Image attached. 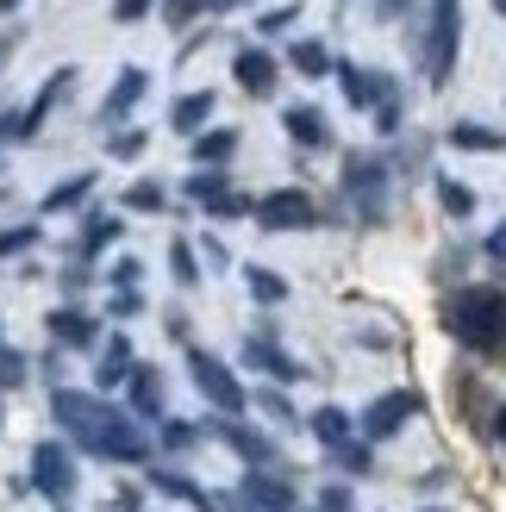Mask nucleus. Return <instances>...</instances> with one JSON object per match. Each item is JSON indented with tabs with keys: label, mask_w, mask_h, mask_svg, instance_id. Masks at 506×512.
Returning <instances> with one entry per match:
<instances>
[{
	"label": "nucleus",
	"mask_w": 506,
	"mask_h": 512,
	"mask_svg": "<svg viewBox=\"0 0 506 512\" xmlns=\"http://www.w3.org/2000/svg\"><path fill=\"white\" fill-rule=\"evenodd\" d=\"M444 331L475 356H506V294L500 288H457L444 300Z\"/></svg>",
	"instance_id": "nucleus-1"
},
{
	"label": "nucleus",
	"mask_w": 506,
	"mask_h": 512,
	"mask_svg": "<svg viewBox=\"0 0 506 512\" xmlns=\"http://www.w3.org/2000/svg\"><path fill=\"white\" fill-rule=\"evenodd\" d=\"M457 44H463V0H432V13H425V32H419V69L425 82L444 88L450 69H457Z\"/></svg>",
	"instance_id": "nucleus-2"
},
{
	"label": "nucleus",
	"mask_w": 506,
	"mask_h": 512,
	"mask_svg": "<svg viewBox=\"0 0 506 512\" xmlns=\"http://www.w3.org/2000/svg\"><path fill=\"white\" fill-rule=\"evenodd\" d=\"M188 375H194V388L207 394V406H213L219 419H238L244 406H250V394H244V381H238L232 369H225V363H219L213 350H188Z\"/></svg>",
	"instance_id": "nucleus-3"
},
{
	"label": "nucleus",
	"mask_w": 506,
	"mask_h": 512,
	"mask_svg": "<svg viewBox=\"0 0 506 512\" xmlns=\"http://www.w3.org/2000/svg\"><path fill=\"white\" fill-rule=\"evenodd\" d=\"M344 194L357 200V213L375 225V219H388V163L382 157H344Z\"/></svg>",
	"instance_id": "nucleus-4"
},
{
	"label": "nucleus",
	"mask_w": 506,
	"mask_h": 512,
	"mask_svg": "<svg viewBox=\"0 0 506 512\" xmlns=\"http://www.w3.org/2000/svg\"><path fill=\"white\" fill-rule=\"evenodd\" d=\"M25 481H32V494H44V500H69L75 494V456H69V444L63 438L32 444V469H25Z\"/></svg>",
	"instance_id": "nucleus-5"
},
{
	"label": "nucleus",
	"mask_w": 506,
	"mask_h": 512,
	"mask_svg": "<svg viewBox=\"0 0 506 512\" xmlns=\"http://www.w3.org/2000/svg\"><path fill=\"white\" fill-rule=\"evenodd\" d=\"M50 413H57V425L88 450V438L113 419V406L100 400V394H88V388H57V394H50Z\"/></svg>",
	"instance_id": "nucleus-6"
},
{
	"label": "nucleus",
	"mask_w": 506,
	"mask_h": 512,
	"mask_svg": "<svg viewBox=\"0 0 506 512\" xmlns=\"http://www.w3.org/2000/svg\"><path fill=\"white\" fill-rule=\"evenodd\" d=\"M257 225L263 232H307V225H319V207L307 188H275L257 200Z\"/></svg>",
	"instance_id": "nucleus-7"
},
{
	"label": "nucleus",
	"mask_w": 506,
	"mask_h": 512,
	"mask_svg": "<svg viewBox=\"0 0 506 512\" xmlns=\"http://www.w3.org/2000/svg\"><path fill=\"white\" fill-rule=\"evenodd\" d=\"M88 456H107V463H150V438L138 431L132 413H113V419L88 438Z\"/></svg>",
	"instance_id": "nucleus-8"
},
{
	"label": "nucleus",
	"mask_w": 506,
	"mask_h": 512,
	"mask_svg": "<svg viewBox=\"0 0 506 512\" xmlns=\"http://www.w3.org/2000/svg\"><path fill=\"white\" fill-rule=\"evenodd\" d=\"M419 406H425V400H419L413 388H394V394H382V400H369V413L357 419V425H363V444H388L394 431L419 413Z\"/></svg>",
	"instance_id": "nucleus-9"
},
{
	"label": "nucleus",
	"mask_w": 506,
	"mask_h": 512,
	"mask_svg": "<svg viewBox=\"0 0 506 512\" xmlns=\"http://www.w3.org/2000/svg\"><path fill=\"white\" fill-rule=\"evenodd\" d=\"M144 94H150V75H144L138 63H125V69L113 75V88H107V100H100V125H107V132H119V119H132Z\"/></svg>",
	"instance_id": "nucleus-10"
},
{
	"label": "nucleus",
	"mask_w": 506,
	"mask_h": 512,
	"mask_svg": "<svg viewBox=\"0 0 506 512\" xmlns=\"http://www.w3.org/2000/svg\"><path fill=\"white\" fill-rule=\"evenodd\" d=\"M238 500L250 512H294V481L288 475H269V469H250L238 481Z\"/></svg>",
	"instance_id": "nucleus-11"
},
{
	"label": "nucleus",
	"mask_w": 506,
	"mask_h": 512,
	"mask_svg": "<svg viewBox=\"0 0 506 512\" xmlns=\"http://www.w3.org/2000/svg\"><path fill=\"white\" fill-rule=\"evenodd\" d=\"M219 444L232 450V456H244L250 469H269L275 463V438L257 431V425H244V419H219Z\"/></svg>",
	"instance_id": "nucleus-12"
},
{
	"label": "nucleus",
	"mask_w": 506,
	"mask_h": 512,
	"mask_svg": "<svg viewBox=\"0 0 506 512\" xmlns=\"http://www.w3.org/2000/svg\"><path fill=\"white\" fill-rule=\"evenodd\" d=\"M338 82H344L350 107H382V100H394V82L375 75V69H363V63H338Z\"/></svg>",
	"instance_id": "nucleus-13"
},
{
	"label": "nucleus",
	"mask_w": 506,
	"mask_h": 512,
	"mask_svg": "<svg viewBox=\"0 0 506 512\" xmlns=\"http://www.w3.org/2000/svg\"><path fill=\"white\" fill-rule=\"evenodd\" d=\"M125 400H132V419H169L163 413V375L150 363H138L132 375H125Z\"/></svg>",
	"instance_id": "nucleus-14"
},
{
	"label": "nucleus",
	"mask_w": 506,
	"mask_h": 512,
	"mask_svg": "<svg viewBox=\"0 0 506 512\" xmlns=\"http://www.w3.org/2000/svg\"><path fill=\"white\" fill-rule=\"evenodd\" d=\"M232 75H238V88L244 94H275V75H282V63H275L269 57V50H238V57H232Z\"/></svg>",
	"instance_id": "nucleus-15"
},
{
	"label": "nucleus",
	"mask_w": 506,
	"mask_h": 512,
	"mask_svg": "<svg viewBox=\"0 0 506 512\" xmlns=\"http://www.w3.org/2000/svg\"><path fill=\"white\" fill-rule=\"evenodd\" d=\"M50 338H57L63 350H94L100 325L82 313V306H57V313H50Z\"/></svg>",
	"instance_id": "nucleus-16"
},
{
	"label": "nucleus",
	"mask_w": 506,
	"mask_h": 512,
	"mask_svg": "<svg viewBox=\"0 0 506 512\" xmlns=\"http://www.w3.org/2000/svg\"><path fill=\"white\" fill-rule=\"evenodd\" d=\"M132 369H138V356H132V338L119 331V338H113L107 350H100V369H94V394H107V388H125V375H132Z\"/></svg>",
	"instance_id": "nucleus-17"
},
{
	"label": "nucleus",
	"mask_w": 506,
	"mask_h": 512,
	"mask_svg": "<svg viewBox=\"0 0 506 512\" xmlns=\"http://www.w3.org/2000/svg\"><path fill=\"white\" fill-rule=\"evenodd\" d=\"M282 125H288V138H294L300 150H325V144H332V125H325L319 107H288Z\"/></svg>",
	"instance_id": "nucleus-18"
},
{
	"label": "nucleus",
	"mask_w": 506,
	"mask_h": 512,
	"mask_svg": "<svg viewBox=\"0 0 506 512\" xmlns=\"http://www.w3.org/2000/svg\"><path fill=\"white\" fill-rule=\"evenodd\" d=\"M244 363H250V369H263V375H275V381H300V375H307L288 350H275L269 338H250V344H244Z\"/></svg>",
	"instance_id": "nucleus-19"
},
{
	"label": "nucleus",
	"mask_w": 506,
	"mask_h": 512,
	"mask_svg": "<svg viewBox=\"0 0 506 512\" xmlns=\"http://www.w3.org/2000/svg\"><path fill=\"white\" fill-rule=\"evenodd\" d=\"M213 107H219L213 94H182V100L169 107V132H182V138H200V132H207V119H213Z\"/></svg>",
	"instance_id": "nucleus-20"
},
{
	"label": "nucleus",
	"mask_w": 506,
	"mask_h": 512,
	"mask_svg": "<svg viewBox=\"0 0 506 512\" xmlns=\"http://www.w3.org/2000/svg\"><path fill=\"white\" fill-rule=\"evenodd\" d=\"M307 425H313V438H319L325 450H344V444H357V419H350L344 406H319V413H313Z\"/></svg>",
	"instance_id": "nucleus-21"
},
{
	"label": "nucleus",
	"mask_w": 506,
	"mask_h": 512,
	"mask_svg": "<svg viewBox=\"0 0 506 512\" xmlns=\"http://www.w3.org/2000/svg\"><path fill=\"white\" fill-rule=\"evenodd\" d=\"M88 194H94V169H75L44 194V213H75V207H88Z\"/></svg>",
	"instance_id": "nucleus-22"
},
{
	"label": "nucleus",
	"mask_w": 506,
	"mask_h": 512,
	"mask_svg": "<svg viewBox=\"0 0 506 512\" xmlns=\"http://www.w3.org/2000/svg\"><path fill=\"white\" fill-rule=\"evenodd\" d=\"M232 157H238V132H232V125H219V132H200V138H194V163H200V169H213V163L225 169Z\"/></svg>",
	"instance_id": "nucleus-23"
},
{
	"label": "nucleus",
	"mask_w": 506,
	"mask_h": 512,
	"mask_svg": "<svg viewBox=\"0 0 506 512\" xmlns=\"http://www.w3.org/2000/svg\"><path fill=\"white\" fill-rule=\"evenodd\" d=\"M150 488L169 494V500H188V506H200V512H207V500H213V494H200V488H194V475H188V469H150Z\"/></svg>",
	"instance_id": "nucleus-24"
},
{
	"label": "nucleus",
	"mask_w": 506,
	"mask_h": 512,
	"mask_svg": "<svg viewBox=\"0 0 506 512\" xmlns=\"http://www.w3.org/2000/svg\"><path fill=\"white\" fill-rule=\"evenodd\" d=\"M288 63H294V75H307V82H319V75H332L338 63H332V50H325L319 38H300L294 50H288Z\"/></svg>",
	"instance_id": "nucleus-25"
},
{
	"label": "nucleus",
	"mask_w": 506,
	"mask_h": 512,
	"mask_svg": "<svg viewBox=\"0 0 506 512\" xmlns=\"http://www.w3.org/2000/svg\"><path fill=\"white\" fill-rule=\"evenodd\" d=\"M119 232H125V219H119V213H88V225H82V256L113 250V244H119Z\"/></svg>",
	"instance_id": "nucleus-26"
},
{
	"label": "nucleus",
	"mask_w": 506,
	"mask_h": 512,
	"mask_svg": "<svg viewBox=\"0 0 506 512\" xmlns=\"http://www.w3.org/2000/svg\"><path fill=\"white\" fill-rule=\"evenodd\" d=\"M450 144L457 150H506V132H494V125H450Z\"/></svg>",
	"instance_id": "nucleus-27"
},
{
	"label": "nucleus",
	"mask_w": 506,
	"mask_h": 512,
	"mask_svg": "<svg viewBox=\"0 0 506 512\" xmlns=\"http://www.w3.org/2000/svg\"><path fill=\"white\" fill-rule=\"evenodd\" d=\"M119 207H125V213H163V207H169V194H163L157 182H132Z\"/></svg>",
	"instance_id": "nucleus-28"
},
{
	"label": "nucleus",
	"mask_w": 506,
	"mask_h": 512,
	"mask_svg": "<svg viewBox=\"0 0 506 512\" xmlns=\"http://www.w3.org/2000/svg\"><path fill=\"white\" fill-rule=\"evenodd\" d=\"M144 144H150V132H138V125H125V132H107V157H119V163H138V157H144Z\"/></svg>",
	"instance_id": "nucleus-29"
},
{
	"label": "nucleus",
	"mask_w": 506,
	"mask_h": 512,
	"mask_svg": "<svg viewBox=\"0 0 506 512\" xmlns=\"http://www.w3.org/2000/svg\"><path fill=\"white\" fill-rule=\"evenodd\" d=\"M438 207H444L450 219H469V213H475V194H469L463 182H450V175H438Z\"/></svg>",
	"instance_id": "nucleus-30"
},
{
	"label": "nucleus",
	"mask_w": 506,
	"mask_h": 512,
	"mask_svg": "<svg viewBox=\"0 0 506 512\" xmlns=\"http://www.w3.org/2000/svg\"><path fill=\"white\" fill-rule=\"evenodd\" d=\"M244 281H250V294H257L263 306H275V300H288V281L275 275V269H244Z\"/></svg>",
	"instance_id": "nucleus-31"
},
{
	"label": "nucleus",
	"mask_w": 506,
	"mask_h": 512,
	"mask_svg": "<svg viewBox=\"0 0 506 512\" xmlns=\"http://www.w3.org/2000/svg\"><path fill=\"white\" fill-rule=\"evenodd\" d=\"M157 438H163V450L182 456V450H194V444H200V425H188V419H163Z\"/></svg>",
	"instance_id": "nucleus-32"
},
{
	"label": "nucleus",
	"mask_w": 506,
	"mask_h": 512,
	"mask_svg": "<svg viewBox=\"0 0 506 512\" xmlns=\"http://www.w3.org/2000/svg\"><path fill=\"white\" fill-rule=\"evenodd\" d=\"M25 375H32V363H25V350L0 344V388H25Z\"/></svg>",
	"instance_id": "nucleus-33"
},
{
	"label": "nucleus",
	"mask_w": 506,
	"mask_h": 512,
	"mask_svg": "<svg viewBox=\"0 0 506 512\" xmlns=\"http://www.w3.org/2000/svg\"><path fill=\"white\" fill-rule=\"evenodd\" d=\"M38 238H44L38 225H7V232H0V263H7V256H25Z\"/></svg>",
	"instance_id": "nucleus-34"
},
{
	"label": "nucleus",
	"mask_w": 506,
	"mask_h": 512,
	"mask_svg": "<svg viewBox=\"0 0 506 512\" xmlns=\"http://www.w3.org/2000/svg\"><path fill=\"white\" fill-rule=\"evenodd\" d=\"M169 269H175V281H182V288H194V281H200V256L175 238V244H169Z\"/></svg>",
	"instance_id": "nucleus-35"
},
{
	"label": "nucleus",
	"mask_w": 506,
	"mask_h": 512,
	"mask_svg": "<svg viewBox=\"0 0 506 512\" xmlns=\"http://www.w3.org/2000/svg\"><path fill=\"white\" fill-rule=\"evenodd\" d=\"M332 463H338L344 475H369V469H375V456H369V444L357 438V444H344V450H332Z\"/></svg>",
	"instance_id": "nucleus-36"
},
{
	"label": "nucleus",
	"mask_w": 506,
	"mask_h": 512,
	"mask_svg": "<svg viewBox=\"0 0 506 512\" xmlns=\"http://www.w3.org/2000/svg\"><path fill=\"white\" fill-rule=\"evenodd\" d=\"M313 512H357V500H350L344 481H332V488H319V506Z\"/></svg>",
	"instance_id": "nucleus-37"
},
{
	"label": "nucleus",
	"mask_w": 506,
	"mask_h": 512,
	"mask_svg": "<svg viewBox=\"0 0 506 512\" xmlns=\"http://www.w3.org/2000/svg\"><path fill=\"white\" fill-rule=\"evenodd\" d=\"M257 406H263V413H269L275 425H294V406H288V394H275V388H263V394H257Z\"/></svg>",
	"instance_id": "nucleus-38"
},
{
	"label": "nucleus",
	"mask_w": 506,
	"mask_h": 512,
	"mask_svg": "<svg viewBox=\"0 0 506 512\" xmlns=\"http://www.w3.org/2000/svg\"><path fill=\"white\" fill-rule=\"evenodd\" d=\"M294 19H300V7H269V13L257 19V32H263V38H275V32H288Z\"/></svg>",
	"instance_id": "nucleus-39"
},
{
	"label": "nucleus",
	"mask_w": 506,
	"mask_h": 512,
	"mask_svg": "<svg viewBox=\"0 0 506 512\" xmlns=\"http://www.w3.org/2000/svg\"><path fill=\"white\" fill-rule=\"evenodd\" d=\"M7 144H32V132H25V113H0V150Z\"/></svg>",
	"instance_id": "nucleus-40"
},
{
	"label": "nucleus",
	"mask_w": 506,
	"mask_h": 512,
	"mask_svg": "<svg viewBox=\"0 0 506 512\" xmlns=\"http://www.w3.org/2000/svg\"><path fill=\"white\" fill-rule=\"evenodd\" d=\"M200 13H207V0H169V7H163L169 25H188V19H200Z\"/></svg>",
	"instance_id": "nucleus-41"
},
{
	"label": "nucleus",
	"mask_w": 506,
	"mask_h": 512,
	"mask_svg": "<svg viewBox=\"0 0 506 512\" xmlns=\"http://www.w3.org/2000/svg\"><path fill=\"white\" fill-rule=\"evenodd\" d=\"M132 313H144V294L138 288H113V319H132Z\"/></svg>",
	"instance_id": "nucleus-42"
},
{
	"label": "nucleus",
	"mask_w": 506,
	"mask_h": 512,
	"mask_svg": "<svg viewBox=\"0 0 506 512\" xmlns=\"http://www.w3.org/2000/svg\"><path fill=\"white\" fill-rule=\"evenodd\" d=\"M138 275H144L138 256H119V263H113V288H138Z\"/></svg>",
	"instance_id": "nucleus-43"
},
{
	"label": "nucleus",
	"mask_w": 506,
	"mask_h": 512,
	"mask_svg": "<svg viewBox=\"0 0 506 512\" xmlns=\"http://www.w3.org/2000/svg\"><path fill=\"white\" fill-rule=\"evenodd\" d=\"M150 7H157V0H113V19H119V25H138Z\"/></svg>",
	"instance_id": "nucleus-44"
},
{
	"label": "nucleus",
	"mask_w": 506,
	"mask_h": 512,
	"mask_svg": "<svg viewBox=\"0 0 506 512\" xmlns=\"http://www.w3.org/2000/svg\"><path fill=\"white\" fill-rule=\"evenodd\" d=\"M482 250H488V263H500V269H506V225H494Z\"/></svg>",
	"instance_id": "nucleus-45"
},
{
	"label": "nucleus",
	"mask_w": 506,
	"mask_h": 512,
	"mask_svg": "<svg viewBox=\"0 0 506 512\" xmlns=\"http://www.w3.org/2000/svg\"><path fill=\"white\" fill-rule=\"evenodd\" d=\"M19 57V32H7V38H0V75H7V63Z\"/></svg>",
	"instance_id": "nucleus-46"
},
{
	"label": "nucleus",
	"mask_w": 506,
	"mask_h": 512,
	"mask_svg": "<svg viewBox=\"0 0 506 512\" xmlns=\"http://www.w3.org/2000/svg\"><path fill=\"white\" fill-rule=\"evenodd\" d=\"M88 288V269H63V294H82Z\"/></svg>",
	"instance_id": "nucleus-47"
},
{
	"label": "nucleus",
	"mask_w": 506,
	"mask_h": 512,
	"mask_svg": "<svg viewBox=\"0 0 506 512\" xmlns=\"http://www.w3.org/2000/svg\"><path fill=\"white\" fill-rule=\"evenodd\" d=\"M407 7H413V0H375V13H382V19H400Z\"/></svg>",
	"instance_id": "nucleus-48"
},
{
	"label": "nucleus",
	"mask_w": 506,
	"mask_h": 512,
	"mask_svg": "<svg viewBox=\"0 0 506 512\" xmlns=\"http://www.w3.org/2000/svg\"><path fill=\"white\" fill-rule=\"evenodd\" d=\"M494 438H500V444H506V406H500V419H494Z\"/></svg>",
	"instance_id": "nucleus-49"
},
{
	"label": "nucleus",
	"mask_w": 506,
	"mask_h": 512,
	"mask_svg": "<svg viewBox=\"0 0 506 512\" xmlns=\"http://www.w3.org/2000/svg\"><path fill=\"white\" fill-rule=\"evenodd\" d=\"M0 13H19V0H0Z\"/></svg>",
	"instance_id": "nucleus-50"
},
{
	"label": "nucleus",
	"mask_w": 506,
	"mask_h": 512,
	"mask_svg": "<svg viewBox=\"0 0 506 512\" xmlns=\"http://www.w3.org/2000/svg\"><path fill=\"white\" fill-rule=\"evenodd\" d=\"M494 13H506V0H494Z\"/></svg>",
	"instance_id": "nucleus-51"
},
{
	"label": "nucleus",
	"mask_w": 506,
	"mask_h": 512,
	"mask_svg": "<svg viewBox=\"0 0 506 512\" xmlns=\"http://www.w3.org/2000/svg\"><path fill=\"white\" fill-rule=\"evenodd\" d=\"M425 512H444V506H425Z\"/></svg>",
	"instance_id": "nucleus-52"
},
{
	"label": "nucleus",
	"mask_w": 506,
	"mask_h": 512,
	"mask_svg": "<svg viewBox=\"0 0 506 512\" xmlns=\"http://www.w3.org/2000/svg\"><path fill=\"white\" fill-rule=\"evenodd\" d=\"M0 194H7V182H0Z\"/></svg>",
	"instance_id": "nucleus-53"
}]
</instances>
